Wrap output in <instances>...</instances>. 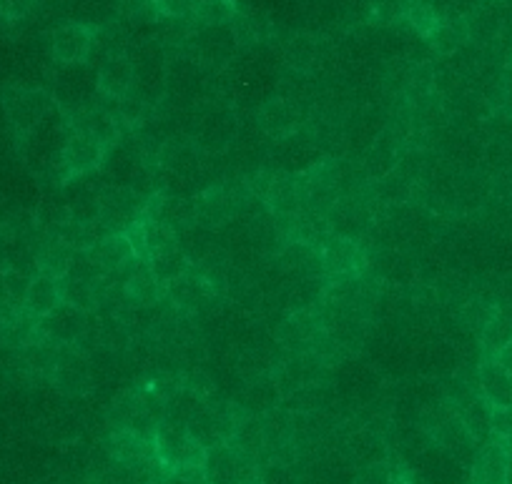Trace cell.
<instances>
[{"label":"cell","instance_id":"2","mask_svg":"<svg viewBox=\"0 0 512 484\" xmlns=\"http://www.w3.org/2000/svg\"><path fill=\"white\" fill-rule=\"evenodd\" d=\"M106 143L86 126H78L68 133L66 146H63V174L66 179H78L98 171L106 161Z\"/></svg>","mask_w":512,"mask_h":484},{"label":"cell","instance_id":"30","mask_svg":"<svg viewBox=\"0 0 512 484\" xmlns=\"http://www.w3.org/2000/svg\"><path fill=\"white\" fill-rule=\"evenodd\" d=\"M36 0H0V18L8 23L23 21L26 16H31Z\"/></svg>","mask_w":512,"mask_h":484},{"label":"cell","instance_id":"15","mask_svg":"<svg viewBox=\"0 0 512 484\" xmlns=\"http://www.w3.org/2000/svg\"><path fill=\"white\" fill-rule=\"evenodd\" d=\"M477 379H480V394L490 407H512V374L495 359H482Z\"/></svg>","mask_w":512,"mask_h":484},{"label":"cell","instance_id":"1","mask_svg":"<svg viewBox=\"0 0 512 484\" xmlns=\"http://www.w3.org/2000/svg\"><path fill=\"white\" fill-rule=\"evenodd\" d=\"M154 442L156 457L166 472L179 467H204L206 447L186 429V424L174 422V419H161Z\"/></svg>","mask_w":512,"mask_h":484},{"label":"cell","instance_id":"10","mask_svg":"<svg viewBox=\"0 0 512 484\" xmlns=\"http://www.w3.org/2000/svg\"><path fill=\"white\" fill-rule=\"evenodd\" d=\"M8 118L18 131L28 133L41 123V118L48 111V96L41 91H8L3 96Z\"/></svg>","mask_w":512,"mask_h":484},{"label":"cell","instance_id":"13","mask_svg":"<svg viewBox=\"0 0 512 484\" xmlns=\"http://www.w3.org/2000/svg\"><path fill=\"white\" fill-rule=\"evenodd\" d=\"M61 304H63L61 281L51 279V276L36 274L31 279V284H28L26 296H23L18 309H21L23 314L33 316V319H43V316L56 311Z\"/></svg>","mask_w":512,"mask_h":484},{"label":"cell","instance_id":"9","mask_svg":"<svg viewBox=\"0 0 512 484\" xmlns=\"http://www.w3.org/2000/svg\"><path fill=\"white\" fill-rule=\"evenodd\" d=\"M51 377L63 394H76L78 397V394H86L91 389V369H88L86 357L73 347H61Z\"/></svg>","mask_w":512,"mask_h":484},{"label":"cell","instance_id":"26","mask_svg":"<svg viewBox=\"0 0 512 484\" xmlns=\"http://www.w3.org/2000/svg\"><path fill=\"white\" fill-rule=\"evenodd\" d=\"M196 3H199V0H151V8H154L156 16L179 21V18L194 16Z\"/></svg>","mask_w":512,"mask_h":484},{"label":"cell","instance_id":"29","mask_svg":"<svg viewBox=\"0 0 512 484\" xmlns=\"http://www.w3.org/2000/svg\"><path fill=\"white\" fill-rule=\"evenodd\" d=\"M164 484H209L204 467H179L166 472Z\"/></svg>","mask_w":512,"mask_h":484},{"label":"cell","instance_id":"27","mask_svg":"<svg viewBox=\"0 0 512 484\" xmlns=\"http://www.w3.org/2000/svg\"><path fill=\"white\" fill-rule=\"evenodd\" d=\"M490 429L492 439H497L507 449H512V407H492Z\"/></svg>","mask_w":512,"mask_h":484},{"label":"cell","instance_id":"6","mask_svg":"<svg viewBox=\"0 0 512 484\" xmlns=\"http://www.w3.org/2000/svg\"><path fill=\"white\" fill-rule=\"evenodd\" d=\"M86 316V311L76 306L61 304L56 311L38 319V334L58 347H73L86 334Z\"/></svg>","mask_w":512,"mask_h":484},{"label":"cell","instance_id":"28","mask_svg":"<svg viewBox=\"0 0 512 484\" xmlns=\"http://www.w3.org/2000/svg\"><path fill=\"white\" fill-rule=\"evenodd\" d=\"M410 0H372V13L377 23H392L395 18H405Z\"/></svg>","mask_w":512,"mask_h":484},{"label":"cell","instance_id":"12","mask_svg":"<svg viewBox=\"0 0 512 484\" xmlns=\"http://www.w3.org/2000/svg\"><path fill=\"white\" fill-rule=\"evenodd\" d=\"M106 452L116 462H151L156 457L154 434L128 432V429H111L106 439Z\"/></svg>","mask_w":512,"mask_h":484},{"label":"cell","instance_id":"24","mask_svg":"<svg viewBox=\"0 0 512 484\" xmlns=\"http://www.w3.org/2000/svg\"><path fill=\"white\" fill-rule=\"evenodd\" d=\"M405 18H407V23H410V26L415 28V31L420 33L422 38H427V41H430L432 33H435L437 28H440V23H442L440 11L432 6L430 0H410Z\"/></svg>","mask_w":512,"mask_h":484},{"label":"cell","instance_id":"3","mask_svg":"<svg viewBox=\"0 0 512 484\" xmlns=\"http://www.w3.org/2000/svg\"><path fill=\"white\" fill-rule=\"evenodd\" d=\"M204 469L209 484H239L241 479L256 472L254 457L231 444H216V447L206 449Z\"/></svg>","mask_w":512,"mask_h":484},{"label":"cell","instance_id":"32","mask_svg":"<svg viewBox=\"0 0 512 484\" xmlns=\"http://www.w3.org/2000/svg\"><path fill=\"white\" fill-rule=\"evenodd\" d=\"M63 484H96V479H68V482H63Z\"/></svg>","mask_w":512,"mask_h":484},{"label":"cell","instance_id":"19","mask_svg":"<svg viewBox=\"0 0 512 484\" xmlns=\"http://www.w3.org/2000/svg\"><path fill=\"white\" fill-rule=\"evenodd\" d=\"M73 249L66 246L63 241H51V244L43 246L36 256V274L51 276V279L63 281L68 276V269H71Z\"/></svg>","mask_w":512,"mask_h":484},{"label":"cell","instance_id":"17","mask_svg":"<svg viewBox=\"0 0 512 484\" xmlns=\"http://www.w3.org/2000/svg\"><path fill=\"white\" fill-rule=\"evenodd\" d=\"M267 204L274 216H294L302 209V194H299V181L289 176H274L267 189Z\"/></svg>","mask_w":512,"mask_h":484},{"label":"cell","instance_id":"14","mask_svg":"<svg viewBox=\"0 0 512 484\" xmlns=\"http://www.w3.org/2000/svg\"><path fill=\"white\" fill-rule=\"evenodd\" d=\"M123 291H126V299L134 306H154L164 296L166 286L154 274L149 261L136 259L134 269L128 274L126 284H123Z\"/></svg>","mask_w":512,"mask_h":484},{"label":"cell","instance_id":"11","mask_svg":"<svg viewBox=\"0 0 512 484\" xmlns=\"http://www.w3.org/2000/svg\"><path fill=\"white\" fill-rule=\"evenodd\" d=\"M507 477H510V449L497 439H490L477 449L472 484H507Z\"/></svg>","mask_w":512,"mask_h":484},{"label":"cell","instance_id":"20","mask_svg":"<svg viewBox=\"0 0 512 484\" xmlns=\"http://www.w3.org/2000/svg\"><path fill=\"white\" fill-rule=\"evenodd\" d=\"M470 38V23L465 18H442L440 28L432 33L430 38V46L437 56H450L455 53L462 43Z\"/></svg>","mask_w":512,"mask_h":484},{"label":"cell","instance_id":"22","mask_svg":"<svg viewBox=\"0 0 512 484\" xmlns=\"http://www.w3.org/2000/svg\"><path fill=\"white\" fill-rule=\"evenodd\" d=\"M231 209H234V199L229 194H224V189H214L209 194L201 196L199 206H196V219L201 221L204 226L214 229V226L224 224L229 219Z\"/></svg>","mask_w":512,"mask_h":484},{"label":"cell","instance_id":"31","mask_svg":"<svg viewBox=\"0 0 512 484\" xmlns=\"http://www.w3.org/2000/svg\"><path fill=\"white\" fill-rule=\"evenodd\" d=\"M492 359H495V362H497V364H500V367H502V369H507V372H510V374H512V342H510V344H507V347H505V349H502V352H497V354H495V357H492Z\"/></svg>","mask_w":512,"mask_h":484},{"label":"cell","instance_id":"18","mask_svg":"<svg viewBox=\"0 0 512 484\" xmlns=\"http://www.w3.org/2000/svg\"><path fill=\"white\" fill-rule=\"evenodd\" d=\"M462 422V427L467 429V434L472 437V442L475 444H485L492 439V429H490V417H492V407L487 404V399L482 397H475L470 399V402L462 407V412L457 414Z\"/></svg>","mask_w":512,"mask_h":484},{"label":"cell","instance_id":"16","mask_svg":"<svg viewBox=\"0 0 512 484\" xmlns=\"http://www.w3.org/2000/svg\"><path fill=\"white\" fill-rule=\"evenodd\" d=\"M91 254L98 264L106 269V274L111 271L126 269L128 264H134L136 256L131 244H128L126 234L123 231H111V234H103L96 244L91 246Z\"/></svg>","mask_w":512,"mask_h":484},{"label":"cell","instance_id":"8","mask_svg":"<svg viewBox=\"0 0 512 484\" xmlns=\"http://www.w3.org/2000/svg\"><path fill=\"white\" fill-rule=\"evenodd\" d=\"M136 86V63L128 56H111L101 66L96 78V91L103 98L121 103L123 98L131 96Z\"/></svg>","mask_w":512,"mask_h":484},{"label":"cell","instance_id":"21","mask_svg":"<svg viewBox=\"0 0 512 484\" xmlns=\"http://www.w3.org/2000/svg\"><path fill=\"white\" fill-rule=\"evenodd\" d=\"M239 16L236 0H199L194 11V21L204 28H224Z\"/></svg>","mask_w":512,"mask_h":484},{"label":"cell","instance_id":"23","mask_svg":"<svg viewBox=\"0 0 512 484\" xmlns=\"http://www.w3.org/2000/svg\"><path fill=\"white\" fill-rule=\"evenodd\" d=\"M512 342V316L507 314H492L487 316L485 327H482V347H485L487 357L492 359L497 352Z\"/></svg>","mask_w":512,"mask_h":484},{"label":"cell","instance_id":"4","mask_svg":"<svg viewBox=\"0 0 512 484\" xmlns=\"http://www.w3.org/2000/svg\"><path fill=\"white\" fill-rule=\"evenodd\" d=\"M144 206L146 199H141L134 191L111 189L98 199L96 216L101 219V224L106 226L108 234H111V231H126L128 226L139 219Z\"/></svg>","mask_w":512,"mask_h":484},{"label":"cell","instance_id":"25","mask_svg":"<svg viewBox=\"0 0 512 484\" xmlns=\"http://www.w3.org/2000/svg\"><path fill=\"white\" fill-rule=\"evenodd\" d=\"M61 289H63V304H71L81 311H93L98 306V291L96 284H88V281H78L66 276L61 281Z\"/></svg>","mask_w":512,"mask_h":484},{"label":"cell","instance_id":"5","mask_svg":"<svg viewBox=\"0 0 512 484\" xmlns=\"http://www.w3.org/2000/svg\"><path fill=\"white\" fill-rule=\"evenodd\" d=\"M93 41H96L93 26H88V23H66V26L53 31L51 53L63 66H78V63H86L88 56H91Z\"/></svg>","mask_w":512,"mask_h":484},{"label":"cell","instance_id":"7","mask_svg":"<svg viewBox=\"0 0 512 484\" xmlns=\"http://www.w3.org/2000/svg\"><path fill=\"white\" fill-rule=\"evenodd\" d=\"M319 261H322V271L329 279H342V276L359 274L364 264L362 251H359L357 241L352 236H329Z\"/></svg>","mask_w":512,"mask_h":484}]
</instances>
